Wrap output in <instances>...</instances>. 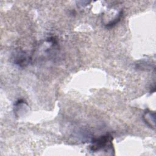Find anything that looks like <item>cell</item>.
Instances as JSON below:
<instances>
[{
	"mask_svg": "<svg viewBox=\"0 0 156 156\" xmlns=\"http://www.w3.org/2000/svg\"><path fill=\"white\" fill-rule=\"evenodd\" d=\"M113 137L110 133H106L98 138L92 139L91 144L90 146L91 152H98L112 149Z\"/></svg>",
	"mask_w": 156,
	"mask_h": 156,
	"instance_id": "6da1fadb",
	"label": "cell"
},
{
	"mask_svg": "<svg viewBox=\"0 0 156 156\" xmlns=\"http://www.w3.org/2000/svg\"><path fill=\"white\" fill-rule=\"evenodd\" d=\"M155 113L154 112L147 110H146L143 115V119L144 122L151 129H155Z\"/></svg>",
	"mask_w": 156,
	"mask_h": 156,
	"instance_id": "3957f363",
	"label": "cell"
},
{
	"mask_svg": "<svg viewBox=\"0 0 156 156\" xmlns=\"http://www.w3.org/2000/svg\"><path fill=\"white\" fill-rule=\"evenodd\" d=\"M122 11H120L119 13H118V15L115 18H114L112 21H110L108 23H107L106 24V26L108 27H113L115 25H116L120 21V20L121 18V16H122Z\"/></svg>",
	"mask_w": 156,
	"mask_h": 156,
	"instance_id": "277c9868",
	"label": "cell"
},
{
	"mask_svg": "<svg viewBox=\"0 0 156 156\" xmlns=\"http://www.w3.org/2000/svg\"><path fill=\"white\" fill-rule=\"evenodd\" d=\"M12 59L15 65L23 68L29 63L30 57L25 51L21 49H16L12 54Z\"/></svg>",
	"mask_w": 156,
	"mask_h": 156,
	"instance_id": "7a4b0ae2",
	"label": "cell"
}]
</instances>
